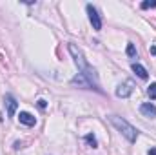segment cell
<instances>
[{
	"label": "cell",
	"mask_w": 156,
	"mask_h": 155,
	"mask_svg": "<svg viewBox=\"0 0 156 155\" xmlns=\"http://www.w3.org/2000/svg\"><path fill=\"white\" fill-rule=\"evenodd\" d=\"M67 47H69V53H71V57H73L75 64L78 66L80 75H82V77L89 82V86H91V88H94L96 91H100V93H102V89H100V82H98V75H96L94 68H93V66L85 60V57H83L82 49L78 47L76 44H69Z\"/></svg>",
	"instance_id": "6da1fadb"
},
{
	"label": "cell",
	"mask_w": 156,
	"mask_h": 155,
	"mask_svg": "<svg viewBox=\"0 0 156 155\" xmlns=\"http://www.w3.org/2000/svg\"><path fill=\"white\" fill-rule=\"evenodd\" d=\"M109 120H111V124L116 128L129 142H136V139H138V130H136L134 126H131L125 119H122V117H118V115H109Z\"/></svg>",
	"instance_id": "7a4b0ae2"
},
{
	"label": "cell",
	"mask_w": 156,
	"mask_h": 155,
	"mask_svg": "<svg viewBox=\"0 0 156 155\" xmlns=\"http://www.w3.org/2000/svg\"><path fill=\"white\" fill-rule=\"evenodd\" d=\"M85 9H87V15H89V22H91L93 29L100 31V29H102V18H100V15H98L96 7H94L93 4H87V6H85Z\"/></svg>",
	"instance_id": "3957f363"
},
{
	"label": "cell",
	"mask_w": 156,
	"mask_h": 155,
	"mask_svg": "<svg viewBox=\"0 0 156 155\" xmlns=\"http://www.w3.org/2000/svg\"><path fill=\"white\" fill-rule=\"evenodd\" d=\"M133 88H134L133 80H125L123 84H120V86L116 88V97H120V99H127V97L133 93Z\"/></svg>",
	"instance_id": "277c9868"
},
{
	"label": "cell",
	"mask_w": 156,
	"mask_h": 155,
	"mask_svg": "<svg viewBox=\"0 0 156 155\" xmlns=\"http://www.w3.org/2000/svg\"><path fill=\"white\" fill-rule=\"evenodd\" d=\"M4 100H5V106H7V115L13 117L15 113H16V108H18V102H16V99H15L11 93H7Z\"/></svg>",
	"instance_id": "5b68a950"
},
{
	"label": "cell",
	"mask_w": 156,
	"mask_h": 155,
	"mask_svg": "<svg viewBox=\"0 0 156 155\" xmlns=\"http://www.w3.org/2000/svg\"><path fill=\"white\" fill-rule=\"evenodd\" d=\"M18 120H20L24 126H35V124H37V119L31 115L29 112H20V115H18Z\"/></svg>",
	"instance_id": "8992f818"
},
{
	"label": "cell",
	"mask_w": 156,
	"mask_h": 155,
	"mask_svg": "<svg viewBox=\"0 0 156 155\" xmlns=\"http://www.w3.org/2000/svg\"><path fill=\"white\" fill-rule=\"evenodd\" d=\"M140 112H142V115H145V117H156V106L151 104V102H144L140 106Z\"/></svg>",
	"instance_id": "52a82bcc"
},
{
	"label": "cell",
	"mask_w": 156,
	"mask_h": 155,
	"mask_svg": "<svg viewBox=\"0 0 156 155\" xmlns=\"http://www.w3.org/2000/svg\"><path fill=\"white\" fill-rule=\"evenodd\" d=\"M131 68H133V71H134V73H136L138 77L142 78V80H147L149 73H147V70H145V68H144L142 64H138V62H133V66H131Z\"/></svg>",
	"instance_id": "ba28073f"
},
{
	"label": "cell",
	"mask_w": 156,
	"mask_h": 155,
	"mask_svg": "<svg viewBox=\"0 0 156 155\" xmlns=\"http://www.w3.org/2000/svg\"><path fill=\"white\" fill-rule=\"evenodd\" d=\"M83 139H85V142H87V144H89L91 148H98V142H96V137H94L93 133H87V135H85Z\"/></svg>",
	"instance_id": "9c48e42d"
},
{
	"label": "cell",
	"mask_w": 156,
	"mask_h": 155,
	"mask_svg": "<svg viewBox=\"0 0 156 155\" xmlns=\"http://www.w3.org/2000/svg\"><path fill=\"white\" fill-rule=\"evenodd\" d=\"M125 51H127V55H129L131 59H136V47H134V44H133V42H129V44H127V49H125Z\"/></svg>",
	"instance_id": "30bf717a"
},
{
	"label": "cell",
	"mask_w": 156,
	"mask_h": 155,
	"mask_svg": "<svg viewBox=\"0 0 156 155\" xmlns=\"http://www.w3.org/2000/svg\"><path fill=\"white\" fill-rule=\"evenodd\" d=\"M147 95H149V99H151V100H156V82H153V84L149 86Z\"/></svg>",
	"instance_id": "8fae6325"
},
{
	"label": "cell",
	"mask_w": 156,
	"mask_h": 155,
	"mask_svg": "<svg viewBox=\"0 0 156 155\" xmlns=\"http://www.w3.org/2000/svg\"><path fill=\"white\" fill-rule=\"evenodd\" d=\"M142 9H151V7H156V0H153V2H142V6H140Z\"/></svg>",
	"instance_id": "7c38bea8"
},
{
	"label": "cell",
	"mask_w": 156,
	"mask_h": 155,
	"mask_svg": "<svg viewBox=\"0 0 156 155\" xmlns=\"http://www.w3.org/2000/svg\"><path fill=\"white\" fill-rule=\"evenodd\" d=\"M37 104H38V108H40V110H45V100H44V99H40L38 102H37Z\"/></svg>",
	"instance_id": "4fadbf2b"
},
{
	"label": "cell",
	"mask_w": 156,
	"mask_h": 155,
	"mask_svg": "<svg viewBox=\"0 0 156 155\" xmlns=\"http://www.w3.org/2000/svg\"><path fill=\"white\" fill-rule=\"evenodd\" d=\"M147 155H156V148H151V150L147 152Z\"/></svg>",
	"instance_id": "5bb4252c"
},
{
	"label": "cell",
	"mask_w": 156,
	"mask_h": 155,
	"mask_svg": "<svg viewBox=\"0 0 156 155\" xmlns=\"http://www.w3.org/2000/svg\"><path fill=\"white\" fill-rule=\"evenodd\" d=\"M22 148V142H15V150H20Z\"/></svg>",
	"instance_id": "9a60e30c"
},
{
	"label": "cell",
	"mask_w": 156,
	"mask_h": 155,
	"mask_svg": "<svg viewBox=\"0 0 156 155\" xmlns=\"http://www.w3.org/2000/svg\"><path fill=\"white\" fill-rule=\"evenodd\" d=\"M151 55H156V46H151Z\"/></svg>",
	"instance_id": "2e32d148"
}]
</instances>
